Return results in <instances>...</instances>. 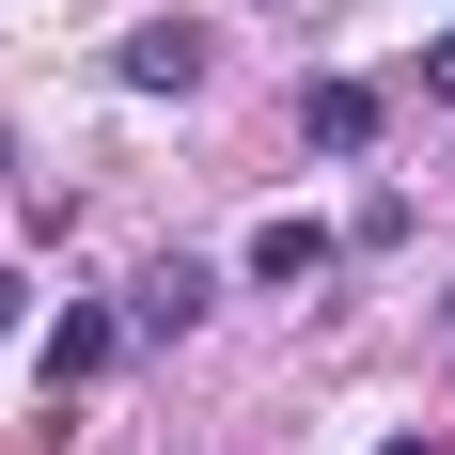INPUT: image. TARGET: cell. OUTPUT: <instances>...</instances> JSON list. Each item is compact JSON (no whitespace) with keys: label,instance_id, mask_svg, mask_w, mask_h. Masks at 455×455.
Wrapping results in <instances>:
<instances>
[{"label":"cell","instance_id":"5b68a950","mask_svg":"<svg viewBox=\"0 0 455 455\" xmlns=\"http://www.w3.org/2000/svg\"><path fill=\"white\" fill-rule=\"evenodd\" d=\"M126 362V315H47V377L79 393V377H110Z\"/></svg>","mask_w":455,"mask_h":455},{"label":"cell","instance_id":"6da1fadb","mask_svg":"<svg viewBox=\"0 0 455 455\" xmlns=\"http://www.w3.org/2000/svg\"><path fill=\"white\" fill-rule=\"evenodd\" d=\"M110 79H126V94H188V79H204V32H188V16H141V32L110 47Z\"/></svg>","mask_w":455,"mask_h":455},{"label":"cell","instance_id":"52a82bcc","mask_svg":"<svg viewBox=\"0 0 455 455\" xmlns=\"http://www.w3.org/2000/svg\"><path fill=\"white\" fill-rule=\"evenodd\" d=\"M0 330H16V267H0Z\"/></svg>","mask_w":455,"mask_h":455},{"label":"cell","instance_id":"ba28073f","mask_svg":"<svg viewBox=\"0 0 455 455\" xmlns=\"http://www.w3.org/2000/svg\"><path fill=\"white\" fill-rule=\"evenodd\" d=\"M377 455H424V440H377Z\"/></svg>","mask_w":455,"mask_h":455},{"label":"cell","instance_id":"3957f363","mask_svg":"<svg viewBox=\"0 0 455 455\" xmlns=\"http://www.w3.org/2000/svg\"><path fill=\"white\" fill-rule=\"evenodd\" d=\"M204 299H220V283L188 267V251H173V267H141V299H126V346H173V330H204Z\"/></svg>","mask_w":455,"mask_h":455},{"label":"cell","instance_id":"8992f818","mask_svg":"<svg viewBox=\"0 0 455 455\" xmlns=\"http://www.w3.org/2000/svg\"><path fill=\"white\" fill-rule=\"evenodd\" d=\"M424 94H440V110H455V47H424Z\"/></svg>","mask_w":455,"mask_h":455},{"label":"cell","instance_id":"7a4b0ae2","mask_svg":"<svg viewBox=\"0 0 455 455\" xmlns=\"http://www.w3.org/2000/svg\"><path fill=\"white\" fill-rule=\"evenodd\" d=\"M330 251H346V235H330V220H299V204H283V220H251V251H235V267H251V283H283V299H299V283H330Z\"/></svg>","mask_w":455,"mask_h":455},{"label":"cell","instance_id":"277c9868","mask_svg":"<svg viewBox=\"0 0 455 455\" xmlns=\"http://www.w3.org/2000/svg\"><path fill=\"white\" fill-rule=\"evenodd\" d=\"M299 141H315V157H362L377 141V79H315L299 94Z\"/></svg>","mask_w":455,"mask_h":455}]
</instances>
